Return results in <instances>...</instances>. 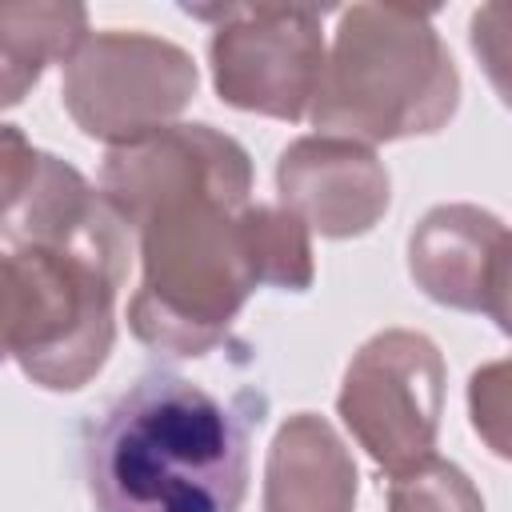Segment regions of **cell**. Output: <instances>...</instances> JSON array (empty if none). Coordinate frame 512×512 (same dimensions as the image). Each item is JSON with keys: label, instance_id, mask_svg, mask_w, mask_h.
I'll return each instance as SVG.
<instances>
[{"label": "cell", "instance_id": "277c9868", "mask_svg": "<svg viewBox=\"0 0 512 512\" xmlns=\"http://www.w3.org/2000/svg\"><path fill=\"white\" fill-rule=\"evenodd\" d=\"M128 264L72 248H12L0 264V344L52 392L84 388L116 344V292Z\"/></svg>", "mask_w": 512, "mask_h": 512}, {"label": "cell", "instance_id": "9c48e42d", "mask_svg": "<svg viewBox=\"0 0 512 512\" xmlns=\"http://www.w3.org/2000/svg\"><path fill=\"white\" fill-rule=\"evenodd\" d=\"M508 224L480 204H436L408 236L416 288L456 312L488 316L508 332Z\"/></svg>", "mask_w": 512, "mask_h": 512}, {"label": "cell", "instance_id": "8992f818", "mask_svg": "<svg viewBox=\"0 0 512 512\" xmlns=\"http://www.w3.org/2000/svg\"><path fill=\"white\" fill-rule=\"evenodd\" d=\"M444 384V356L424 332L384 328L352 352L336 412L352 440L392 476L436 452Z\"/></svg>", "mask_w": 512, "mask_h": 512}, {"label": "cell", "instance_id": "ba28073f", "mask_svg": "<svg viewBox=\"0 0 512 512\" xmlns=\"http://www.w3.org/2000/svg\"><path fill=\"white\" fill-rule=\"evenodd\" d=\"M100 196L128 232L152 212L184 200L244 208L252 196V160L240 140L212 124H164L108 148L100 164Z\"/></svg>", "mask_w": 512, "mask_h": 512}, {"label": "cell", "instance_id": "6da1fadb", "mask_svg": "<svg viewBox=\"0 0 512 512\" xmlns=\"http://www.w3.org/2000/svg\"><path fill=\"white\" fill-rule=\"evenodd\" d=\"M264 396H212L152 368L84 428V476L96 512H240L252 428Z\"/></svg>", "mask_w": 512, "mask_h": 512}, {"label": "cell", "instance_id": "7c38bea8", "mask_svg": "<svg viewBox=\"0 0 512 512\" xmlns=\"http://www.w3.org/2000/svg\"><path fill=\"white\" fill-rule=\"evenodd\" d=\"M92 36L88 8L72 0H0V108H16L48 64H68Z\"/></svg>", "mask_w": 512, "mask_h": 512}, {"label": "cell", "instance_id": "5bb4252c", "mask_svg": "<svg viewBox=\"0 0 512 512\" xmlns=\"http://www.w3.org/2000/svg\"><path fill=\"white\" fill-rule=\"evenodd\" d=\"M384 500L388 512H484V496L468 472L452 460H440L436 452L412 468L392 472Z\"/></svg>", "mask_w": 512, "mask_h": 512}, {"label": "cell", "instance_id": "52a82bcc", "mask_svg": "<svg viewBox=\"0 0 512 512\" xmlns=\"http://www.w3.org/2000/svg\"><path fill=\"white\" fill-rule=\"evenodd\" d=\"M192 52L148 32H92L64 64L60 100L92 140L128 144L172 124L196 96Z\"/></svg>", "mask_w": 512, "mask_h": 512}, {"label": "cell", "instance_id": "e0dca14e", "mask_svg": "<svg viewBox=\"0 0 512 512\" xmlns=\"http://www.w3.org/2000/svg\"><path fill=\"white\" fill-rule=\"evenodd\" d=\"M0 264H4V252H0ZM4 360H8V356H4V344H0V364H4Z\"/></svg>", "mask_w": 512, "mask_h": 512}, {"label": "cell", "instance_id": "4fadbf2b", "mask_svg": "<svg viewBox=\"0 0 512 512\" xmlns=\"http://www.w3.org/2000/svg\"><path fill=\"white\" fill-rule=\"evenodd\" d=\"M240 220H244V236H248V252L260 284H272L284 292L312 288L316 280L312 232L304 228L300 216H292L280 204H244Z\"/></svg>", "mask_w": 512, "mask_h": 512}, {"label": "cell", "instance_id": "30bf717a", "mask_svg": "<svg viewBox=\"0 0 512 512\" xmlns=\"http://www.w3.org/2000/svg\"><path fill=\"white\" fill-rule=\"evenodd\" d=\"M280 208L304 220L308 232L352 240L380 224L392 204L384 160L344 136H300L276 160Z\"/></svg>", "mask_w": 512, "mask_h": 512}, {"label": "cell", "instance_id": "2e32d148", "mask_svg": "<svg viewBox=\"0 0 512 512\" xmlns=\"http://www.w3.org/2000/svg\"><path fill=\"white\" fill-rule=\"evenodd\" d=\"M40 148H32V140L16 128V124H0V220L12 212V204L28 192L36 168H40Z\"/></svg>", "mask_w": 512, "mask_h": 512}, {"label": "cell", "instance_id": "5b68a950", "mask_svg": "<svg viewBox=\"0 0 512 512\" xmlns=\"http://www.w3.org/2000/svg\"><path fill=\"white\" fill-rule=\"evenodd\" d=\"M184 12L216 24L208 64L228 108L288 124L308 116L324 68L328 4H184Z\"/></svg>", "mask_w": 512, "mask_h": 512}, {"label": "cell", "instance_id": "7a4b0ae2", "mask_svg": "<svg viewBox=\"0 0 512 512\" xmlns=\"http://www.w3.org/2000/svg\"><path fill=\"white\" fill-rule=\"evenodd\" d=\"M332 48L308 104L320 136L388 144L440 132L460 108V72L428 12L352 4L336 12Z\"/></svg>", "mask_w": 512, "mask_h": 512}, {"label": "cell", "instance_id": "8fae6325", "mask_svg": "<svg viewBox=\"0 0 512 512\" xmlns=\"http://www.w3.org/2000/svg\"><path fill=\"white\" fill-rule=\"evenodd\" d=\"M356 460L340 432L316 416H288L264 460V512H356Z\"/></svg>", "mask_w": 512, "mask_h": 512}, {"label": "cell", "instance_id": "9a60e30c", "mask_svg": "<svg viewBox=\"0 0 512 512\" xmlns=\"http://www.w3.org/2000/svg\"><path fill=\"white\" fill-rule=\"evenodd\" d=\"M468 412H472V428L488 440V448L496 456H508V364L504 360L472 372Z\"/></svg>", "mask_w": 512, "mask_h": 512}, {"label": "cell", "instance_id": "3957f363", "mask_svg": "<svg viewBox=\"0 0 512 512\" xmlns=\"http://www.w3.org/2000/svg\"><path fill=\"white\" fill-rule=\"evenodd\" d=\"M240 212L220 200H184L132 232L144 276L128 300V328L140 344L164 356H208L228 340L260 288Z\"/></svg>", "mask_w": 512, "mask_h": 512}]
</instances>
